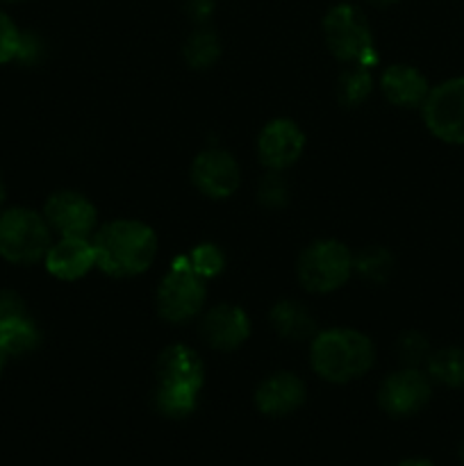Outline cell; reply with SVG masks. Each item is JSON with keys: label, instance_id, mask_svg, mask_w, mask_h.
Instances as JSON below:
<instances>
[{"label": "cell", "instance_id": "obj_1", "mask_svg": "<svg viewBox=\"0 0 464 466\" xmlns=\"http://www.w3.org/2000/svg\"><path fill=\"white\" fill-rule=\"evenodd\" d=\"M96 264L107 276L144 273L157 255V237L141 221H112L96 235Z\"/></svg>", "mask_w": 464, "mask_h": 466}, {"label": "cell", "instance_id": "obj_2", "mask_svg": "<svg viewBox=\"0 0 464 466\" xmlns=\"http://www.w3.org/2000/svg\"><path fill=\"white\" fill-rule=\"evenodd\" d=\"M205 369L198 353L189 346H168L157 362V390L155 403L171 419L189 417L203 390Z\"/></svg>", "mask_w": 464, "mask_h": 466}, {"label": "cell", "instance_id": "obj_3", "mask_svg": "<svg viewBox=\"0 0 464 466\" xmlns=\"http://www.w3.org/2000/svg\"><path fill=\"white\" fill-rule=\"evenodd\" d=\"M312 367L323 380L350 382L373 367V344L367 335L348 328H332L312 341Z\"/></svg>", "mask_w": 464, "mask_h": 466}, {"label": "cell", "instance_id": "obj_4", "mask_svg": "<svg viewBox=\"0 0 464 466\" xmlns=\"http://www.w3.org/2000/svg\"><path fill=\"white\" fill-rule=\"evenodd\" d=\"M50 248V226L41 214L14 208L0 214V255L12 264H35Z\"/></svg>", "mask_w": 464, "mask_h": 466}, {"label": "cell", "instance_id": "obj_5", "mask_svg": "<svg viewBox=\"0 0 464 466\" xmlns=\"http://www.w3.org/2000/svg\"><path fill=\"white\" fill-rule=\"evenodd\" d=\"M323 35H326L328 48L341 62H353L367 68L378 62L367 18L353 5L332 7L323 21Z\"/></svg>", "mask_w": 464, "mask_h": 466}, {"label": "cell", "instance_id": "obj_6", "mask_svg": "<svg viewBox=\"0 0 464 466\" xmlns=\"http://www.w3.org/2000/svg\"><path fill=\"white\" fill-rule=\"evenodd\" d=\"M350 273H353V255L339 241H314L298 259L300 282L314 294L339 289Z\"/></svg>", "mask_w": 464, "mask_h": 466}, {"label": "cell", "instance_id": "obj_7", "mask_svg": "<svg viewBox=\"0 0 464 466\" xmlns=\"http://www.w3.org/2000/svg\"><path fill=\"white\" fill-rule=\"evenodd\" d=\"M421 107L423 123L437 139L464 146V76L432 86Z\"/></svg>", "mask_w": 464, "mask_h": 466}, {"label": "cell", "instance_id": "obj_8", "mask_svg": "<svg viewBox=\"0 0 464 466\" xmlns=\"http://www.w3.org/2000/svg\"><path fill=\"white\" fill-rule=\"evenodd\" d=\"M205 303V285L203 278L196 276L189 259L180 258L173 262L171 271L164 276L157 291L159 314L166 321L182 323L200 312Z\"/></svg>", "mask_w": 464, "mask_h": 466}, {"label": "cell", "instance_id": "obj_9", "mask_svg": "<svg viewBox=\"0 0 464 466\" xmlns=\"http://www.w3.org/2000/svg\"><path fill=\"white\" fill-rule=\"evenodd\" d=\"M430 376L417 367H405L403 371L394 373L382 382L378 403L391 417H412L430 403Z\"/></svg>", "mask_w": 464, "mask_h": 466}, {"label": "cell", "instance_id": "obj_10", "mask_svg": "<svg viewBox=\"0 0 464 466\" xmlns=\"http://www.w3.org/2000/svg\"><path fill=\"white\" fill-rule=\"evenodd\" d=\"M41 335L36 323L27 314L18 294L0 291V350L5 355H25L39 346Z\"/></svg>", "mask_w": 464, "mask_h": 466}, {"label": "cell", "instance_id": "obj_11", "mask_svg": "<svg viewBox=\"0 0 464 466\" xmlns=\"http://www.w3.org/2000/svg\"><path fill=\"white\" fill-rule=\"evenodd\" d=\"M191 180L209 198H227L241 182L239 164L226 150H205L194 159Z\"/></svg>", "mask_w": 464, "mask_h": 466}, {"label": "cell", "instance_id": "obj_12", "mask_svg": "<svg viewBox=\"0 0 464 466\" xmlns=\"http://www.w3.org/2000/svg\"><path fill=\"white\" fill-rule=\"evenodd\" d=\"M44 218L62 237H86L96 226V208L76 191H57L45 200Z\"/></svg>", "mask_w": 464, "mask_h": 466}, {"label": "cell", "instance_id": "obj_13", "mask_svg": "<svg viewBox=\"0 0 464 466\" xmlns=\"http://www.w3.org/2000/svg\"><path fill=\"white\" fill-rule=\"evenodd\" d=\"M305 148V135L289 118H276L262 130L257 141V153L264 167L273 171L291 167Z\"/></svg>", "mask_w": 464, "mask_h": 466}, {"label": "cell", "instance_id": "obj_14", "mask_svg": "<svg viewBox=\"0 0 464 466\" xmlns=\"http://www.w3.org/2000/svg\"><path fill=\"white\" fill-rule=\"evenodd\" d=\"M44 262L50 276L59 280H77L96 264L94 241L86 237H62L57 244H50Z\"/></svg>", "mask_w": 464, "mask_h": 466}, {"label": "cell", "instance_id": "obj_15", "mask_svg": "<svg viewBox=\"0 0 464 466\" xmlns=\"http://www.w3.org/2000/svg\"><path fill=\"white\" fill-rule=\"evenodd\" d=\"M305 403V385L294 373H276L259 385L255 405L267 417H287Z\"/></svg>", "mask_w": 464, "mask_h": 466}, {"label": "cell", "instance_id": "obj_16", "mask_svg": "<svg viewBox=\"0 0 464 466\" xmlns=\"http://www.w3.org/2000/svg\"><path fill=\"white\" fill-rule=\"evenodd\" d=\"M250 321L246 312L235 305H218L209 309L203 321V337L218 350H235L248 339Z\"/></svg>", "mask_w": 464, "mask_h": 466}, {"label": "cell", "instance_id": "obj_17", "mask_svg": "<svg viewBox=\"0 0 464 466\" xmlns=\"http://www.w3.org/2000/svg\"><path fill=\"white\" fill-rule=\"evenodd\" d=\"M382 94L398 107H419L430 94L426 76L408 64H396L382 73Z\"/></svg>", "mask_w": 464, "mask_h": 466}, {"label": "cell", "instance_id": "obj_18", "mask_svg": "<svg viewBox=\"0 0 464 466\" xmlns=\"http://www.w3.org/2000/svg\"><path fill=\"white\" fill-rule=\"evenodd\" d=\"M271 323L277 330V335L285 337L289 341H303L314 337L317 323H314L312 314L294 300H282L271 309Z\"/></svg>", "mask_w": 464, "mask_h": 466}, {"label": "cell", "instance_id": "obj_19", "mask_svg": "<svg viewBox=\"0 0 464 466\" xmlns=\"http://www.w3.org/2000/svg\"><path fill=\"white\" fill-rule=\"evenodd\" d=\"M426 373L432 382L459 390L464 387V350L455 346L435 350L426 362Z\"/></svg>", "mask_w": 464, "mask_h": 466}, {"label": "cell", "instance_id": "obj_20", "mask_svg": "<svg viewBox=\"0 0 464 466\" xmlns=\"http://www.w3.org/2000/svg\"><path fill=\"white\" fill-rule=\"evenodd\" d=\"M221 55V41L212 30H196L185 44V59L194 68H209Z\"/></svg>", "mask_w": 464, "mask_h": 466}, {"label": "cell", "instance_id": "obj_21", "mask_svg": "<svg viewBox=\"0 0 464 466\" xmlns=\"http://www.w3.org/2000/svg\"><path fill=\"white\" fill-rule=\"evenodd\" d=\"M394 268V258L385 248H364L353 258V271L368 282H385Z\"/></svg>", "mask_w": 464, "mask_h": 466}, {"label": "cell", "instance_id": "obj_22", "mask_svg": "<svg viewBox=\"0 0 464 466\" xmlns=\"http://www.w3.org/2000/svg\"><path fill=\"white\" fill-rule=\"evenodd\" d=\"M373 77L368 73L367 66H359L355 64L350 71H346L339 80V100L348 107H355V105L364 103L368 94H371Z\"/></svg>", "mask_w": 464, "mask_h": 466}, {"label": "cell", "instance_id": "obj_23", "mask_svg": "<svg viewBox=\"0 0 464 466\" xmlns=\"http://www.w3.org/2000/svg\"><path fill=\"white\" fill-rule=\"evenodd\" d=\"M187 259H189L196 276H200L203 280L205 278L218 276V273L223 271V267H226V258H223V253L214 244L196 246Z\"/></svg>", "mask_w": 464, "mask_h": 466}, {"label": "cell", "instance_id": "obj_24", "mask_svg": "<svg viewBox=\"0 0 464 466\" xmlns=\"http://www.w3.org/2000/svg\"><path fill=\"white\" fill-rule=\"evenodd\" d=\"M396 350H398V358L405 367H417V369L419 364H426L428 358L432 355L430 344H428L426 337H423L421 332H414V330L405 332V335L400 337Z\"/></svg>", "mask_w": 464, "mask_h": 466}, {"label": "cell", "instance_id": "obj_25", "mask_svg": "<svg viewBox=\"0 0 464 466\" xmlns=\"http://www.w3.org/2000/svg\"><path fill=\"white\" fill-rule=\"evenodd\" d=\"M18 46H21V30L7 14L0 12V64L16 59Z\"/></svg>", "mask_w": 464, "mask_h": 466}, {"label": "cell", "instance_id": "obj_26", "mask_svg": "<svg viewBox=\"0 0 464 466\" xmlns=\"http://www.w3.org/2000/svg\"><path fill=\"white\" fill-rule=\"evenodd\" d=\"M257 196L267 208H280L287 203V185L280 176H267L259 185Z\"/></svg>", "mask_w": 464, "mask_h": 466}, {"label": "cell", "instance_id": "obj_27", "mask_svg": "<svg viewBox=\"0 0 464 466\" xmlns=\"http://www.w3.org/2000/svg\"><path fill=\"white\" fill-rule=\"evenodd\" d=\"M41 50H44V46H41L39 36L30 35V32H25V35L21 32V46H18V55H16L18 62L23 64L39 62Z\"/></svg>", "mask_w": 464, "mask_h": 466}, {"label": "cell", "instance_id": "obj_28", "mask_svg": "<svg viewBox=\"0 0 464 466\" xmlns=\"http://www.w3.org/2000/svg\"><path fill=\"white\" fill-rule=\"evenodd\" d=\"M214 12V0H187V14L196 23H205Z\"/></svg>", "mask_w": 464, "mask_h": 466}, {"label": "cell", "instance_id": "obj_29", "mask_svg": "<svg viewBox=\"0 0 464 466\" xmlns=\"http://www.w3.org/2000/svg\"><path fill=\"white\" fill-rule=\"evenodd\" d=\"M396 466H435L430 462V460H423V458H412V460H403L400 464Z\"/></svg>", "mask_w": 464, "mask_h": 466}, {"label": "cell", "instance_id": "obj_30", "mask_svg": "<svg viewBox=\"0 0 464 466\" xmlns=\"http://www.w3.org/2000/svg\"><path fill=\"white\" fill-rule=\"evenodd\" d=\"M3 203H5V182L3 177H0V208H3Z\"/></svg>", "mask_w": 464, "mask_h": 466}, {"label": "cell", "instance_id": "obj_31", "mask_svg": "<svg viewBox=\"0 0 464 466\" xmlns=\"http://www.w3.org/2000/svg\"><path fill=\"white\" fill-rule=\"evenodd\" d=\"M5 360H7V355H5L3 350H0V373H3V369H5Z\"/></svg>", "mask_w": 464, "mask_h": 466}, {"label": "cell", "instance_id": "obj_32", "mask_svg": "<svg viewBox=\"0 0 464 466\" xmlns=\"http://www.w3.org/2000/svg\"><path fill=\"white\" fill-rule=\"evenodd\" d=\"M371 3H378V5H391V3H396V0H371Z\"/></svg>", "mask_w": 464, "mask_h": 466}, {"label": "cell", "instance_id": "obj_33", "mask_svg": "<svg viewBox=\"0 0 464 466\" xmlns=\"http://www.w3.org/2000/svg\"><path fill=\"white\" fill-rule=\"evenodd\" d=\"M459 460H462V464H464V440H462V444H459Z\"/></svg>", "mask_w": 464, "mask_h": 466}]
</instances>
